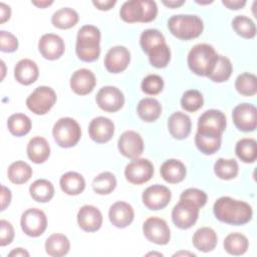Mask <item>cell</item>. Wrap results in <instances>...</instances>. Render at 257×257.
Here are the masks:
<instances>
[{
    "label": "cell",
    "instance_id": "6da1fadb",
    "mask_svg": "<svg viewBox=\"0 0 257 257\" xmlns=\"http://www.w3.org/2000/svg\"><path fill=\"white\" fill-rule=\"evenodd\" d=\"M213 212L219 221L235 226L248 223L253 215L252 208L248 203L225 196L214 203Z\"/></svg>",
    "mask_w": 257,
    "mask_h": 257
},
{
    "label": "cell",
    "instance_id": "7a4b0ae2",
    "mask_svg": "<svg viewBox=\"0 0 257 257\" xmlns=\"http://www.w3.org/2000/svg\"><path fill=\"white\" fill-rule=\"evenodd\" d=\"M100 31L94 25H83L77 32L75 52L85 62L95 61L100 54Z\"/></svg>",
    "mask_w": 257,
    "mask_h": 257
},
{
    "label": "cell",
    "instance_id": "3957f363",
    "mask_svg": "<svg viewBox=\"0 0 257 257\" xmlns=\"http://www.w3.org/2000/svg\"><path fill=\"white\" fill-rule=\"evenodd\" d=\"M158 6L152 0H131L122 4L119 15L127 23H148L157 17Z\"/></svg>",
    "mask_w": 257,
    "mask_h": 257
},
{
    "label": "cell",
    "instance_id": "277c9868",
    "mask_svg": "<svg viewBox=\"0 0 257 257\" xmlns=\"http://www.w3.org/2000/svg\"><path fill=\"white\" fill-rule=\"evenodd\" d=\"M168 28L175 37L181 40H191L202 34L204 24L197 15L179 14L173 15L168 20Z\"/></svg>",
    "mask_w": 257,
    "mask_h": 257
},
{
    "label": "cell",
    "instance_id": "5b68a950",
    "mask_svg": "<svg viewBox=\"0 0 257 257\" xmlns=\"http://www.w3.org/2000/svg\"><path fill=\"white\" fill-rule=\"evenodd\" d=\"M217 55L212 45L207 43L196 44L188 54L189 68L197 75L208 76Z\"/></svg>",
    "mask_w": 257,
    "mask_h": 257
},
{
    "label": "cell",
    "instance_id": "8992f818",
    "mask_svg": "<svg viewBox=\"0 0 257 257\" xmlns=\"http://www.w3.org/2000/svg\"><path fill=\"white\" fill-rule=\"evenodd\" d=\"M52 135L59 147L71 148L79 142L81 130L75 119L71 117H61L54 123Z\"/></svg>",
    "mask_w": 257,
    "mask_h": 257
},
{
    "label": "cell",
    "instance_id": "52a82bcc",
    "mask_svg": "<svg viewBox=\"0 0 257 257\" xmlns=\"http://www.w3.org/2000/svg\"><path fill=\"white\" fill-rule=\"evenodd\" d=\"M56 102L55 91L45 85L36 87L26 98V105L33 113L42 115L47 113Z\"/></svg>",
    "mask_w": 257,
    "mask_h": 257
},
{
    "label": "cell",
    "instance_id": "ba28073f",
    "mask_svg": "<svg viewBox=\"0 0 257 257\" xmlns=\"http://www.w3.org/2000/svg\"><path fill=\"white\" fill-rule=\"evenodd\" d=\"M20 225L22 231L27 236L38 237L46 230L47 218L44 212L40 209L30 208L22 214Z\"/></svg>",
    "mask_w": 257,
    "mask_h": 257
},
{
    "label": "cell",
    "instance_id": "9c48e42d",
    "mask_svg": "<svg viewBox=\"0 0 257 257\" xmlns=\"http://www.w3.org/2000/svg\"><path fill=\"white\" fill-rule=\"evenodd\" d=\"M200 208L187 200H180L172 210V220L180 229L191 228L198 220Z\"/></svg>",
    "mask_w": 257,
    "mask_h": 257
},
{
    "label": "cell",
    "instance_id": "30bf717a",
    "mask_svg": "<svg viewBox=\"0 0 257 257\" xmlns=\"http://www.w3.org/2000/svg\"><path fill=\"white\" fill-rule=\"evenodd\" d=\"M145 237L152 243L166 245L170 241L171 233L167 222L159 217L148 218L143 225Z\"/></svg>",
    "mask_w": 257,
    "mask_h": 257
},
{
    "label": "cell",
    "instance_id": "8fae6325",
    "mask_svg": "<svg viewBox=\"0 0 257 257\" xmlns=\"http://www.w3.org/2000/svg\"><path fill=\"white\" fill-rule=\"evenodd\" d=\"M154 175V166L147 159H135L125 166V179L135 185H141L151 180Z\"/></svg>",
    "mask_w": 257,
    "mask_h": 257
},
{
    "label": "cell",
    "instance_id": "7c38bea8",
    "mask_svg": "<svg viewBox=\"0 0 257 257\" xmlns=\"http://www.w3.org/2000/svg\"><path fill=\"white\" fill-rule=\"evenodd\" d=\"M232 118L238 130L245 133L253 132L257 126L256 107L251 103H240L234 107Z\"/></svg>",
    "mask_w": 257,
    "mask_h": 257
},
{
    "label": "cell",
    "instance_id": "4fadbf2b",
    "mask_svg": "<svg viewBox=\"0 0 257 257\" xmlns=\"http://www.w3.org/2000/svg\"><path fill=\"white\" fill-rule=\"evenodd\" d=\"M96 103L99 108L107 112L119 110L124 103L123 93L115 86L107 85L101 87L96 94Z\"/></svg>",
    "mask_w": 257,
    "mask_h": 257
},
{
    "label": "cell",
    "instance_id": "5bb4252c",
    "mask_svg": "<svg viewBox=\"0 0 257 257\" xmlns=\"http://www.w3.org/2000/svg\"><path fill=\"white\" fill-rule=\"evenodd\" d=\"M171 191L163 185H153L148 187L143 195V203L150 210H162L168 206L171 201Z\"/></svg>",
    "mask_w": 257,
    "mask_h": 257
},
{
    "label": "cell",
    "instance_id": "9a60e30c",
    "mask_svg": "<svg viewBox=\"0 0 257 257\" xmlns=\"http://www.w3.org/2000/svg\"><path fill=\"white\" fill-rule=\"evenodd\" d=\"M117 148L123 157L135 160L144 152V141L139 133L135 131H126L119 137Z\"/></svg>",
    "mask_w": 257,
    "mask_h": 257
},
{
    "label": "cell",
    "instance_id": "2e32d148",
    "mask_svg": "<svg viewBox=\"0 0 257 257\" xmlns=\"http://www.w3.org/2000/svg\"><path fill=\"white\" fill-rule=\"evenodd\" d=\"M131 61L128 49L121 45L111 47L105 54L104 66L110 73H119L126 69Z\"/></svg>",
    "mask_w": 257,
    "mask_h": 257
},
{
    "label": "cell",
    "instance_id": "e0dca14e",
    "mask_svg": "<svg viewBox=\"0 0 257 257\" xmlns=\"http://www.w3.org/2000/svg\"><path fill=\"white\" fill-rule=\"evenodd\" d=\"M38 49L45 59L55 60L63 54L65 45L60 36L53 33H46L40 37Z\"/></svg>",
    "mask_w": 257,
    "mask_h": 257
},
{
    "label": "cell",
    "instance_id": "ac0fdd59",
    "mask_svg": "<svg viewBox=\"0 0 257 257\" xmlns=\"http://www.w3.org/2000/svg\"><path fill=\"white\" fill-rule=\"evenodd\" d=\"M114 133L113 122L104 116L94 117L88 125V134L90 139L97 143L103 144L108 142Z\"/></svg>",
    "mask_w": 257,
    "mask_h": 257
},
{
    "label": "cell",
    "instance_id": "d6986e66",
    "mask_svg": "<svg viewBox=\"0 0 257 257\" xmlns=\"http://www.w3.org/2000/svg\"><path fill=\"white\" fill-rule=\"evenodd\" d=\"M78 226L85 232H95L102 225L101 212L92 205H84L77 212Z\"/></svg>",
    "mask_w": 257,
    "mask_h": 257
},
{
    "label": "cell",
    "instance_id": "ffe728a7",
    "mask_svg": "<svg viewBox=\"0 0 257 257\" xmlns=\"http://www.w3.org/2000/svg\"><path fill=\"white\" fill-rule=\"evenodd\" d=\"M226 116L218 109H209L201 114L198 120V130L223 134L226 128Z\"/></svg>",
    "mask_w": 257,
    "mask_h": 257
},
{
    "label": "cell",
    "instance_id": "44dd1931",
    "mask_svg": "<svg viewBox=\"0 0 257 257\" xmlns=\"http://www.w3.org/2000/svg\"><path fill=\"white\" fill-rule=\"evenodd\" d=\"M96 84V79L92 71L86 68L75 70L70 77V87L78 95L90 93Z\"/></svg>",
    "mask_w": 257,
    "mask_h": 257
},
{
    "label": "cell",
    "instance_id": "7402d4cb",
    "mask_svg": "<svg viewBox=\"0 0 257 257\" xmlns=\"http://www.w3.org/2000/svg\"><path fill=\"white\" fill-rule=\"evenodd\" d=\"M135 212L133 207L125 202L113 203L108 211V218L111 224L117 228H125L134 221Z\"/></svg>",
    "mask_w": 257,
    "mask_h": 257
},
{
    "label": "cell",
    "instance_id": "603a6c76",
    "mask_svg": "<svg viewBox=\"0 0 257 257\" xmlns=\"http://www.w3.org/2000/svg\"><path fill=\"white\" fill-rule=\"evenodd\" d=\"M191 118L184 112L176 111L172 113L168 119V128L174 139H186L191 133Z\"/></svg>",
    "mask_w": 257,
    "mask_h": 257
},
{
    "label": "cell",
    "instance_id": "cb8c5ba5",
    "mask_svg": "<svg viewBox=\"0 0 257 257\" xmlns=\"http://www.w3.org/2000/svg\"><path fill=\"white\" fill-rule=\"evenodd\" d=\"M38 66L31 59H21L16 63L14 67V77L19 83L23 85H29L35 82L38 78Z\"/></svg>",
    "mask_w": 257,
    "mask_h": 257
},
{
    "label": "cell",
    "instance_id": "d4e9b609",
    "mask_svg": "<svg viewBox=\"0 0 257 257\" xmlns=\"http://www.w3.org/2000/svg\"><path fill=\"white\" fill-rule=\"evenodd\" d=\"M222 135L212 132L197 131L195 136V145L204 155H213L221 147Z\"/></svg>",
    "mask_w": 257,
    "mask_h": 257
},
{
    "label": "cell",
    "instance_id": "484cf974",
    "mask_svg": "<svg viewBox=\"0 0 257 257\" xmlns=\"http://www.w3.org/2000/svg\"><path fill=\"white\" fill-rule=\"evenodd\" d=\"M160 173L167 183L178 184L186 177V167L181 161L170 159L162 164Z\"/></svg>",
    "mask_w": 257,
    "mask_h": 257
},
{
    "label": "cell",
    "instance_id": "4316f807",
    "mask_svg": "<svg viewBox=\"0 0 257 257\" xmlns=\"http://www.w3.org/2000/svg\"><path fill=\"white\" fill-rule=\"evenodd\" d=\"M26 151L29 160L34 164H42L50 156L49 144L42 137L32 138L27 145Z\"/></svg>",
    "mask_w": 257,
    "mask_h": 257
},
{
    "label": "cell",
    "instance_id": "83f0119b",
    "mask_svg": "<svg viewBox=\"0 0 257 257\" xmlns=\"http://www.w3.org/2000/svg\"><path fill=\"white\" fill-rule=\"evenodd\" d=\"M193 245L196 249L202 252H210L215 249L218 237L216 232L210 227H202L193 235Z\"/></svg>",
    "mask_w": 257,
    "mask_h": 257
},
{
    "label": "cell",
    "instance_id": "f1b7e54d",
    "mask_svg": "<svg viewBox=\"0 0 257 257\" xmlns=\"http://www.w3.org/2000/svg\"><path fill=\"white\" fill-rule=\"evenodd\" d=\"M59 185L65 194L76 196L83 192L85 188V181L80 174L76 172H67L61 176Z\"/></svg>",
    "mask_w": 257,
    "mask_h": 257
},
{
    "label": "cell",
    "instance_id": "f546056e",
    "mask_svg": "<svg viewBox=\"0 0 257 257\" xmlns=\"http://www.w3.org/2000/svg\"><path fill=\"white\" fill-rule=\"evenodd\" d=\"M137 112L141 119L147 122H152L160 117L162 113V105L156 98L146 97L139 101Z\"/></svg>",
    "mask_w": 257,
    "mask_h": 257
},
{
    "label": "cell",
    "instance_id": "4dcf8cb0",
    "mask_svg": "<svg viewBox=\"0 0 257 257\" xmlns=\"http://www.w3.org/2000/svg\"><path fill=\"white\" fill-rule=\"evenodd\" d=\"M70 243L66 236L63 234L55 233L50 235L45 242V251L49 256L61 257L68 253Z\"/></svg>",
    "mask_w": 257,
    "mask_h": 257
},
{
    "label": "cell",
    "instance_id": "1f68e13d",
    "mask_svg": "<svg viewBox=\"0 0 257 257\" xmlns=\"http://www.w3.org/2000/svg\"><path fill=\"white\" fill-rule=\"evenodd\" d=\"M233 67L230 59L223 55H217L208 77L214 82H224L231 76Z\"/></svg>",
    "mask_w": 257,
    "mask_h": 257
},
{
    "label": "cell",
    "instance_id": "d6a6232c",
    "mask_svg": "<svg viewBox=\"0 0 257 257\" xmlns=\"http://www.w3.org/2000/svg\"><path fill=\"white\" fill-rule=\"evenodd\" d=\"M29 193L34 201L39 203H46L53 198L54 187L50 181L39 179L30 185Z\"/></svg>",
    "mask_w": 257,
    "mask_h": 257
},
{
    "label": "cell",
    "instance_id": "836d02e7",
    "mask_svg": "<svg viewBox=\"0 0 257 257\" xmlns=\"http://www.w3.org/2000/svg\"><path fill=\"white\" fill-rule=\"evenodd\" d=\"M51 22L56 28L69 29L78 22V13L72 8L63 7L52 14Z\"/></svg>",
    "mask_w": 257,
    "mask_h": 257
},
{
    "label": "cell",
    "instance_id": "e575fe53",
    "mask_svg": "<svg viewBox=\"0 0 257 257\" xmlns=\"http://www.w3.org/2000/svg\"><path fill=\"white\" fill-rule=\"evenodd\" d=\"M223 246L227 253L239 256L243 255L247 251L249 247V241L245 235L236 232L226 236Z\"/></svg>",
    "mask_w": 257,
    "mask_h": 257
},
{
    "label": "cell",
    "instance_id": "d590c367",
    "mask_svg": "<svg viewBox=\"0 0 257 257\" xmlns=\"http://www.w3.org/2000/svg\"><path fill=\"white\" fill-rule=\"evenodd\" d=\"M236 156L246 164H251L257 158V143L254 139L245 138L238 141L235 147Z\"/></svg>",
    "mask_w": 257,
    "mask_h": 257
},
{
    "label": "cell",
    "instance_id": "8d00e7d4",
    "mask_svg": "<svg viewBox=\"0 0 257 257\" xmlns=\"http://www.w3.org/2000/svg\"><path fill=\"white\" fill-rule=\"evenodd\" d=\"M7 176L9 181L13 184H24L32 177V169L27 163L16 161L9 166Z\"/></svg>",
    "mask_w": 257,
    "mask_h": 257
},
{
    "label": "cell",
    "instance_id": "74e56055",
    "mask_svg": "<svg viewBox=\"0 0 257 257\" xmlns=\"http://www.w3.org/2000/svg\"><path fill=\"white\" fill-rule=\"evenodd\" d=\"M7 126L13 136L22 137L30 132L31 120L24 113H14L8 117Z\"/></svg>",
    "mask_w": 257,
    "mask_h": 257
},
{
    "label": "cell",
    "instance_id": "f35d334b",
    "mask_svg": "<svg viewBox=\"0 0 257 257\" xmlns=\"http://www.w3.org/2000/svg\"><path fill=\"white\" fill-rule=\"evenodd\" d=\"M239 167L234 159H218L214 164L215 175L222 180H232L237 177Z\"/></svg>",
    "mask_w": 257,
    "mask_h": 257
},
{
    "label": "cell",
    "instance_id": "ab89813d",
    "mask_svg": "<svg viewBox=\"0 0 257 257\" xmlns=\"http://www.w3.org/2000/svg\"><path fill=\"white\" fill-rule=\"evenodd\" d=\"M116 187L115 176L110 172L98 174L92 181V189L98 195H108Z\"/></svg>",
    "mask_w": 257,
    "mask_h": 257
},
{
    "label": "cell",
    "instance_id": "60d3db41",
    "mask_svg": "<svg viewBox=\"0 0 257 257\" xmlns=\"http://www.w3.org/2000/svg\"><path fill=\"white\" fill-rule=\"evenodd\" d=\"M147 54L149 56L150 63L156 68L166 67L171 60V50L166 43L155 46Z\"/></svg>",
    "mask_w": 257,
    "mask_h": 257
},
{
    "label": "cell",
    "instance_id": "b9f144b4",
    "mask_svg": "<svg viewBox=\"0 0 257 257\" xmlns=\"http://www.w3.org/2000/svg\"><path fill=\"white\" fill-rule=\"evenodd\" d=\"M232 27L235 32L243 38L251 39L256 35V26L252 19L245 15H238L232 20Z\"/></svg>",
    "mask_w": 257,
    "mask_h": 257
},
{
    "label": "cell",
    "instance_id": "7bdbcfd3",
    "mask_svg": "<svg viewBox=\"0 0 257 257\" xmlns=\"http://www.w3.org/2000/svg\"><path fill=\"white\" fill-rule=\"evenodd\" d=\"M236 90L244 96H252L257 92V78L254 74L244 72L235 80Z\"/></svg>",
    "mask_w": 257,
    "mask_h": 257
},
{
    "label": "cell",
    "instance_id": "ee69618b",
    "mask_svg": "<svg viewBox=\"0 0 257 257\" xmlns=\"http://www.w3.org/2000/svg\"><path fill=\"white\" fill-rule=\"evenodd\" d=\"M203 95L197 89H189L185 91L181 98V106L190 112H194L200 109L203 106Z\"/></svg>",
    "mask_w": 257,
    "mask_h": 257
},
{
    "label": "cell",
    "instance_id": "f6af8a7d",
    "mask_svg": "<svg viewBox=\"0 0 257 257\" xmlns=\"http://www.w3.org/2000/svg\"><path fill=\"white\" fill-rule=\"evenodd\" d=\"M166 43L164 35L157 29H147L140 36V44L142 49L148 53L155 46Z\"/></svg>",
    "mask_w": 257,
    "mask_h": 257
},
{
    "label": "cell",
    "instance_id": "bcb514c9",
    "mask_svg": "<svg viewBox=\"0 0 257 257\" xmlns=\"http://www.w3.org/2000/svg\"><path fill=\"white\" fill-rule=\"evenodd\" d=\"M141 87L145 93L150 95H156L163 90L164 80L160 75L150 74L143 79Z\"/></svg>",
    "mask_w": 257,
    "mask_h": 257
},
{
    "label": "cell",
    "instance_id": "7dc6e473",
    "mask_svg": "<svg viewBox=\"0 0 257 257\" xmlns=\"http://www.w3.org/2000/svg\"><path fill=\"white\" fill-rule=\"evenodd\" d=\"M180 200L190 201L193 204L197 205L199 208H202L207 203V195L202 190H199L196 188H190V189L185 190L181 194Z\"/></svg>",
    "mask_w": 257,
    "mask_h": 257
},
{
    "label": "cell",
    "instance_id": "c3c4849f",
    "mask_svg": "<svg viewBox=\"0 0 257 257\" xmlns=\"http://www.w3.org/2000/svg\"><path fill=\"white\" fill-rule=\"evenodd\" d=\"M18 48L16 36L7 31H0V49L3 52H14Z\"/></svg>",
    "mask_w": 257,
    "mask_h": 257
},
{
    "label": "cell",
    "instance_id": "681fc988",
    "mask_svg": "<svg viewBox=\"0 0 257 257\" xmlns=\"http://www.w3.org/2000/svg\"><path fill=\"white\" fill-rule=\"evenodd\" d=\"M14 229L10 222L6 220L0 221V245L6 246L13 241Z\"/></svg>",
    "mask_w": 257,
    "mask_h": 257
},
{
    "label": "cell",
    "instance_id": "f907efd6",
    "mask_svg": "<svg viewBox=\"0 0 257 257\" xmlns=\"http://www.w3.org/2000/svg\"><path fill=\"white\" fill-rule=\"evenodd\" d=\"M11 202V192L5 186H1V211H4Z\"/></svg>",
    "mask_w": 257,
    "mask_h": 257
},
{
    "label": "cell",
    "instance_id": "816d5d0a",
    "mask_svg": "<svg viewBox=\"0 0 257 257\" xmlns=\"http://www.w3.org/2000/svg\"><path fill=\"white\" fill-rule=\"evenodd\" d=\"M116 1L115 0H93L92 1V4L99 10H103V11H106V10H109L111 9L114 5H115Z\"/></svg>",
    "mask_w": 257,
    "mask_h": 257
},
{
    "label": "cell",
    "instance_id": "f5cc1de1",
    "mask_svg": "<svg viewBox=\"0 0 257 257\" xmlns=\"http://www.w3.org/2000/svg\"><path fill=\"white\" fill-rule=\"evenodd\" d=\"M222 3L231 10H238L246 5L245 0H222Z\"/></svg>",
    "mask_w": 257,
    "mask_h": 257
},
{
    "label": "cell",
    "instance_id": "db71d44e",
    "mask_svg": "<svg viewBox=\"0 0 257 257\" xmlns=\"http://www.w3.org/2000/svg\"><path fill=\"white\" fill-rule=\"evenodd\" d=\"M11 16V9L8 5L4 4V3H0V22L4 23L7 20H9Z\"/></svg>",
    "mask_w": 257,
    "mask_h": 257
},
{
    "label": "cell",
    "instance_id": "11a10c76",
    "mask_svg": "<svg viewBox=\"0 0 257 257\" xmlns=\"http://www.w3.org/2000/svg\"><path fill=\"white\" fill-rule=\"evenodd\" d=\"M10 257H18V256H21V257H28L29 256V253L24 250L23 248H15L13 249L9 254H8Z\"/></svg>",
    "mask_w": 257,
    "mask_h": 257
},
{
    "label": "cell",
    "instance_id": "9f6ffc18",
    "mask_svg": "<svg viewBox=\"0 0 257 257\" xmlns=\"http://www.w3.org/2000/svg\"><path fill=\"white\" fill-rule=\"evenodd\" d=\"M184 3H185L184 0H181V1H176V0L175 1L174 0H172V1H163V4L170 7V8H178V7L182 6Z\"/></svg>",
    "mask_w": 257,
    "mask_h": 257
},
{
    "label": "cell",
    "instance_id": "6f0895ef",
    "mask_svg": "<svg viewBox=\"0 0 257 257\" xmlns=\"http://www.w3.org/2000/svg\"><path fill=\"white\" fill-rule=\"evenodd\" d=\"M53 1H32V4L37 6L38 8H45L49 5H51Z\"/></svg>",
    "mask_w": 257,
    "mask_h": 257
},
{
    "label": "cell",
    "instance_id": "680465c9",
    "mask_svg": "<svg viewBox=\"0 0 257 257\" xmlns=\"http://www.w3.org/2000/svg\"><path fill=\"white\" fill-rule=\"evenodd\" d=\"M180 255H188V256H195L194 253H191V252H187V251H180V252H177L174 254V256H180Z\"/></svg>",
    "mask_w": 257,
    "mask_h": 257
},
{
    "label": "cell",
    "instance_id": "91938a15",
    "mask_svg": "<svg viewBox=\"0 0 257 257\" xmlns=\"http://www.w3.org/2000/svg\"><path fill=\"white\" fill-rule=\"evenodd\" d=\"M151 255H157V256H163L162 253H157V252H150L147 254V256H151Z\"/></svg>",
    "mask_w": 257,
    "mask_h": 257
}]
</instances>
